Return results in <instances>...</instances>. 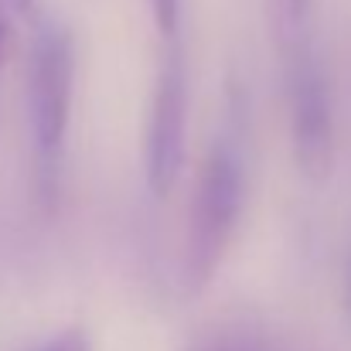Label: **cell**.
<instances>
[{
	"label": "cell",
	"mask_w": 351,
	"mask_h": 351,
	"mask_svg": "<svg viewBox=\"0 0 351 351\" xmlns=\"http://www.w3.org/2000/svg\"><path fill=\"white\" fill-rule=\"evenodd\" d=\"M249 191V143H245V110L232 99L222 133L212 140L188 205V232L181 259V287L198 297L212 287L219 266L229 256Z\"/></svg>",
	"instance_id": "1"
},
{
	"label": "cell",
	"mask_w": 351,
	"mask_h": 351,
	"mask_svg": "<svg viewBox=\"0 0 351 351\" xmlns=\"http://www.w3.org/2000/svg\"><path fill=\"white\" fill-rule=\"evenodd\" d=\"M75 93V48L58 21H41L27 51V133L34 195L55 205L65 178V136Z\"/></svg>",
	"instance_id": "2"
},
{
	"label": "cell",
	"mask_w": 351,
	"mask_h": 351,
	"mask_svg": "<svg viewBox=\"0 0 351 351\" xmlns=\"http://www.w3.org/2000/svg\"><path fill=\"white\" fill-rule=\"evenodd\" d=\"M276 62H280V86H283L297 171L307 181H324L331 178L338 157V117H335V86L328 62L317 41L280 51Z\"/></svg>",
	"instance_id": "3"
},
{
	"label": "cell",
	"mask_w": 351,
	"mask_h": 351,
	"mask_svg": "<svg viewBox=\"0 0 351 351\" xmlns=\"http://www.w3.org/2000/svg\"><path fill=\"white\" fill-rule=\"evenodd\" d=\"M188 110H191L188 55L184 45L171 38L143 119V181L157 198H167L181 178L184 147H188Z\"/></svg>",
	"instance_id": "4"
},
{
	"label": "cell",
	"mask_w": 351,
	"mask_h": 351,
	"mask_svg": "<svg viewBox=\"0 0 351 351\" xmlns=\"http://www.w3.org/2000/svg\"><path fill=\"white\" fill-rule=\"evenodd\" d=\"M317 3L314 0H266V27L273 51H290L317 41Z\"/></svg>",
	"instance_id": "5"
},
{
	"label": "cell",
	"mask_w": 351,
	"mask_h": 351,
	"mask_svg": "<svg viewBox=\"0 0 351 351\" xmlns=\"http://www.w3.org/2000/svg\"><path fill=\"white\" fill-rule=\"evenodd\" d=\"M202 351H283L280 345H273L266 335L249 331V328H232L219 338H212Z\"/></svg>",
	"instance_id": "6"
},
{
	"label": "cell",
	"mask_w": 351,
	"mask_h": 351,
	"mask_svg": "<svg viewBox=\"0 0 351 351\" xmlns=\"http://www.w3.org/2000/svg\"><path fill=\"white\" fill-rule=\"evenodd\" d=\"M150 14L157 21V31L171 41L181 31V0H150Z\"/></svg>",
	"instance_id": "7"
},
{
	"label": "cell",
	"mask_w": 351,
	"mask_h": 351,
	"mask_svg": "<svg viewBox=\"0 0 351 351\" xmlns=\"http://www.w3.org/2000/svg\"><path fill=\"white\" fill-rule=\"evenodd\" d=\"M27 351H93V341L82 328H65L55 338H48V341H41V345H34Z\"/></svg>",
	"instance_id": "8"
},
{
	"label": "cell",
	"mask_w": 351,
	"mask_h": 351,
	"mask_svg": "<svg viewBox=\"0 0 351 351\" xmlns=\"http://www.w3.org/2000/svg\"><path fill=\"white\" fill-rule=\"evenodd\" d=\"M341 311H345V317L351 324V245L348 256H345V266H341Z\"/></svg>",
	"instance_id": "9"
},
{
	"label": "cell",
	"mask_w": 351,
	"mask_h": 351,
	"mask_svg": "<svg viewBox=\"0 0 351 351\" xmlns=\"http://www.w3.org/2000/svg\"><path fill=\"white\" fill-rule=\"evenodd\" d=\"M3 51H7V14L0 7V65H3Z\"/></svg>",
	"instance_id": "10"
},
{
	"label": "cell",
	"mask_w": 351,
	"mask_h": 351,
	"mask_svg": "<svg viewBox=\"0 0 351 351\" xmlns=\"http://www.w3.org/2000/svg\"><path fill=\"white\" fill-rule=\"evenodd\" d=\"M10 3L21 7V10H31V7H34V0H10Z\"/></svg>",
	"instance_id": "11"
}]
</instances>
